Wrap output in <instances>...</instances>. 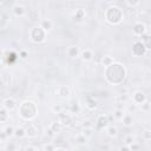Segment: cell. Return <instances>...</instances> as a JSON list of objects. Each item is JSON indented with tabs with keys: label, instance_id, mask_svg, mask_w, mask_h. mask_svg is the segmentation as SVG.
<instances>
[{
	"label": "cell",
	"instance_id": "6da1fadb",
	"mask_svg": "<svg viewBox=\"0 0 151 151\" xmlns=\"http://www.w3.org/2000/svg\"><path fill=\"white\" fill-rule=\"evenodd\" d=\"M115 74L111 78L107 79L109 83L111 84H121L125 77V69L122 64L118 63H112L111 65L106 66V76Z\"/></svg>",
	"mask_w": 151,
	"mask_h": 151
},
{
	"label": "cell",
	"instance_id": "7a4b0ae2",
	"mask_svg": "<svg viewBox=\"0 0 151 151\" xmlns=\"http://www.w3.org/2000/svg\"><path fill=\"white\" fill-rule=\"evenodd\" d=\"M19 112H20V116L24 119H32V118L35 117L37 106L33 102L25 100V102L21 103L20 107H19Z\"/></svg>",
	"mask_w": 151,
	"mask_h": 151
},
{
	"label": "cell",
	"instance_id": "3957f363",
	"mask_svg": "<svg viewBox=\"0 0 151 151\" xmlns=\"http://www.w3.org/2000/svg\"><path fill=\"white\" fill-rule=\"evenodd\" d=\"M105 18L106 20L110 23V24H119L122 21V18H123V13H122V10L117 6H111L106 10L105 12Z\"/></svg>",
	"mask_w": 151,
	"mask_h": 151
},
{
	"label": "cell",
	"instance_id": "277c9868",
	"mask_svg": "<svg viewBox=\"0 0 151 151\" xmlns=\"http://www.w3.org/2000/svg\"><path fill=\"white\" fill-rule=\"evenodd\" d=\"M45 33L46 31H44L42 27H33L30 32V38L33 43L40 44L45 40Z\"/></svg>",
	"mask_w": 151,
	"mask_h": 151
},
{
	"label": "cell",
	"instance_id": "5b68a950",
	"mask_svg": "<svg viewBox=\"0 0 151 151\" xmlns=\"http://www.w3.org/2000/svg\"><path fill=\"white\" fill-rule=\"evenodd\" d=\"M146 51H148V48L145 47V45L142 42H136L134 44V47H132V53H134L135 55H137V57L144 55Z\"/></svg>",
	"mask_w": 151,
	"mask_h": 151
},
{
	"label": "cell",
	"instance_id": "8992f818",
	"mask_svg": "<svg viewBox=\"0 0 151 151\" xmlns=\"http://www.w3.org/2000/svg\"><path fill=\"white\" fill-rule=\"evenodd\" d=\"M58 118H59V123L62 124V126H67L72 123V118L70 115H67V113H58Z\"/></svg>",
	"mask_w": 151,
	"mask_h": 151
},
{
	"label": "cell",
	"instance_id": "52a82bcc",
	"mask_svg": "<svg viewBox=\"0 0 151 151\" xmlns=\"http://www.w3.org/2000/svg\"><path fill=\"white\" fill-rule=\"evenodd\" d=\"M25 131H26V135H27V136L33 137V136H37V135H38V131H39V129H38L34 124L30 123V124L27 125V127L25 129Z\"/></svg>",
	"mask_w": 151,
	"mask_h": 151
},
{
	"label": "cell",
	"instance_id": "ba28073f",
	"mask_svg": "<svg viewBox=\"0 0 151 151\" xmlns=\"http://www.w3.org/2000/svg\"><path fill=\"white\" fill-rule=\"evenodd\" d=\"M57 93H58L62 98H67L70 96V89L65 85H62V86L58 87V90H57Z\"/></svg>",
	"mask_w": 151,
	"mask_h": 151
},
{
	"label": "cell",
	"instance_id": "9c48e42d",
	"mask_svg": "<svg viewBox=\"0 0 151 151\" xmlns=\"http://www.w3.org/2000/svg\"><path fill=\"white\" fill-rule=\"evenodd\" d=\"M4 107L6 109V110H10V111H12V110H14L15 109V102H14V99L13 98H6L5 100H4Z\"/></svg>",
	"mask_w": 151,
	"mask_h": 151
},
{
	"label": "cell",
	"instance_id": "30bf717a",
	"mask_svg": "<svg viewBox=\"0 0 151 151\" xmlns=\"http://www.w3.org/2000/svg\"><path fill=\"white\" fill-rule=\"evenodd\" d=\"M109 123H110V121H109L107 116H100V117L98 118V121H97V125H98L99 129L106 127V126L109 125Z\"/></svg>",
	"mask_w": 151,
	"mask_h": 151
},
{
	"label": "cell",
	"instance_id": "8fae6325",
	"mask_svg": "<svg viewBox=\"0 0 151 151\" xmlns=\"http://www.w3.org/2000/svg\"><path fill=\"white\" fill-rule=\"evenodd\" d=\"M144 32H145V26H144L142 23H137V24L134 26V33H135L136 35H142Z\"/></svg>",
	"mask_w": 151,
	"mask_h": 151
},
{
	"label": "cell",
	"instance_id": "7c38bea8",
	"mask_svg": "<svg viewBox=\"0 0 151 151\" xmlns=\"http://www.w3.org/2000/svg\"><path fill=\"white\" fill-rule=\"evenodd\" d=\"M13 13H14V15H17V17H21V15L25 13L24 6H21V5H14V6H13Z\"/></svg>",
	"mask_w": 151,
	"mask_h": 151
},
{
	"label": "cell",
	"instance_id": "4fadbf2b",
	"mask_svg": "<svg viewBox=\"0 0 151 151\" xmlns=\"http://www.w3.org/2000/svg\"><path fill=\"white\" fill-rule=\"evenodd\" d=\"M134 100H135V103H137V104H143V102L145 100L144 93H142V92H136V93L134 94Z\"/></svg>",
	"mask_w": 151,
	"mask_h": 151
},
{
	"label": "cell",
	"instance_id": "5bb4252c",
	"mask_svg": "<svg viewBox=\"0 0 151 151\" xmlns=\"http://www.w3.org/2000/svg\"><path fill=\"white\" fill-rule=\"evenodd\" d=\"M67 54H69V57H71V58H74V57H78V54H79V50H78V47H76V46H71V47H69V50H67Z\"/></svg>",
	"mask_w": 151,
	"mask_h": 151
},
{
	"label": "cell",
	"instance_id": "9a60e30c",
	"mask_svg": "<svg viewBox=\"0 0 151 151\" xmlns=\"http://www.w3.org/2000/svg\"><path fill=\"white\" fill-rule=\"evenodd\" d=\"M82 57H83V59L85 60V62H89V60H91L92 59V52L90 51V50H84L83 52H82Z\"/></svg>",
	"mask_w": 151,
	"mask_h": 151
},
{
	"label": "cell",
	"instance_id": "2e32d148",
	"mask_svg": "<svg viewBox=\"0 0 151 151\" xmlns=\"http://www.w3.org/2000/svg\"><path fill=\"white\" fill-rule=\"evenodd\" d=\"M122 118H123V123H124V125L129 126V125L132 124V117L130 116V113H125V115L122 116Z\"/></svg>",
	"mask_w": 151,
	"mask_h": 151
},
{
	"label": "cell",
	"instance_id": "e0dca14e",
	"mask_svg": "<svg viewBox=\"0 0 151 151\" xmlns=\"http://www.w3.org/2000/svg\"><path fill=\"white\" fill-rule=\"evenodd\" d=\"M40 27H42L44 31H46V32H47V31H50V30L52 28V23H51L50 20H43V21H42V26H40Z\"/></svg>",
	"mask_w": 151,
	"mask_h": 151
},
{
	"label": "cell",
	"instance_id": "ac0fdd59",
	"mask_svg": "<svg viewBox=\"0 0 151 151\" xmlns=\"http://www.w3.org/2000/svg\"><path fill=\"white\" fill-rule=\"evenodd\" d=\"M84 15H85V13H84L83 10H77L74 15H73V18H74V20H82V19L84 18Z\"/></svg>",
	"mask_w": 151,
	"mask_h": 151
},
{
	"label": "cell",
	"instance_id": "d6986e66",
	"mask_svg": "<svg viewBox=\"0 0 151 151\" xmlns=\"http://www.w3.org/2000/svg\"><path fill=\"white\" fill-rule=\"evenodd\" d=\"M14 135H15L17 137H19V138H21V137L26 136V131H25V129H23V127L17 129V130H14Z\"/></svg>",
	"mask_w": 151,
	"mask_h": 151
},
{
	"label": "cell",
	"instance_id": "ffe728a7",
	"mask_svg": "<svg viewBox=\"0 0 151 151\" xmlns=\"http://www.w3.org/2000/svg\"><path fill=\"white\" fill-rule=\"evenodd\" d=\"M103 65L106 67V66H109V65H111L112 63H113V59L111 58V57L110 55H106V57H104V58H103Z\"/></svg>",
	"mask_w": 151,
	"mask_h": 151
},
{
	"label": "cell",
	"instance_id": "44dd1931",
	"mask_svg": "<svg viewBox=\"0 0 151 151\" xmlns=\"http://www.w3.org/2000/svg\"><path fill=\"white\" fill-rule=\"evenodd\" d=\"M8 115L6 112V109H0V122H5L7 119Z\"/></svg>",
	"mask_w": 151,
	"mask_h": 151
},
{
	"label": "cell",
	"instance_id": "7402d4cb",
	"mask_svg": "<svg viewBox=\"0 0 151 151\" xmlns=\"http://www.w3.org/2000/svg\"><path fill=\"white\" fill-rule=\"evenodd\" d=\"M60 129H62V124H60L59 122H58V123H53V124L51 125V130H52L53 132H55V134H57V132H59Z\"/></svg>",
	"mask_w": 151,
	"mask_h": 151
},
{
	"label": "cell",
	"instance_id": "603a6c76",
	"mask_svg": "<svg viewBox=\"0 0 151 151\" xmlns=\"http://www.w3.org/2000/svg\"><path fill=\"white\" fill-rule=\"evenodd\" d=\"M107 132H109V136H111V137H115V136H117V132H118V130H117V127L110 126V127L107 129Z\"/></svg>",
	"mask_w": 151,
	"mask_h": 151
},
{
	"label": "cell",
	"instance_id": "cb8c5ba5",
	"mask_svg": "<svg viewBox=\"0 0 151 151\" xmlns=\"http://www.w3.org/2000/svg\"><path fill=\"white\" fill-rule=\"evenodd\" d=\"M86 103H87V104H86V106H87L90 110H94V109H96V106H97L96 102L92 100V99H90V98H87V102H86Z\"/></svg>",
	"mask_w": 151,
	"mask_h": 151
},
{
	"label": "cell",
	"instance_id": "d4e9b609",
	"mask_svg": "<svg viewBox=\"0 0 151 151\" xmlns=\"http://www.w3.org/2000/svg\"><path fill=\"white\" fill-rule=\"evenodd\" d=\"M76 141H77L78 143H80V144H83V143L86 142V137H85L84 134H80V135H78L77 137H76Z\"/></svg>",
	"mask_w": 151,
	"mask_h": 151
},
{
	"label": "cell",
	"instance_id": "484cf974",
	"mask_svg": "<svg viewBox=\"0 0 151 151\" xmlns=\"http://www.w3.org/2000/svg\"><path fill=\"white\" fill-rule=\"evenodd\" d=\"M62 110H63V107H62V105H59V104H57V105H54V106L52 107V111H53L54 113H57V115H58V113H60Z\"/></svg>",
	"mask_w": 151,
	"mask_h": 151
},
{
	"label": "cell",
	"instance_id": "4316f807",
	"mask_svg": "<svg viewBox=\"0 0 151 151\" xmlns=\"http://www.w3.org/2000/svg\"><path fill=\"white\" fill-rule=\"evenodd\" d=\"M5 134H6V136H12V135H14V129H13L12 126H7V127L5 129Z\"/></svg>",
	"mask_w": 151,
	"mask_h": 151
},
{
	"label": "cell",
	"instance_id": "83f0119b",
	"mask_svg": "<svg viewBox=\"0 0 151 151\" xmlns=\"http://www.w3.org/2000/svg\"><path fill=\"white\" fill-rule=\"evenodd\" d=\"M126 3H127L129 6L135 7V6H137L139 4V0H126Z\"/></svg>",
	"mask_w": 151,
	"mask_h": 151
},
{
	"label": "cell",
	"instance_id": "f1b7e54d",
	"mask_svg": "<svg viewBox=\"0 0 151 151\" xmlns=\"http://www.w3.org/2000/svg\"><path fill=\"white\" fill-rule=\"evenodd\" d=\"M71 111H72L73 113H76V112H78V111H79V105H78V103H73V104H72V106H71Z\"/></svg>",
	"mask_w": 151,
	"mask_h": 151
},
{
	"label": "cell",
	"instance_id": "f546056e",
	"mask_svg": "<svg viewBox=\"0 0 151 151\" xmlns=\"http://www.w3.org/2000/svg\"><path fill=\"white\" fill-rule=\"evenodd\" d=\"M115 116H116V117H118V118H121V117L123 116V112L118 110V111H116V113H115Z\"/></svg>",
	"mask_w": 151,
	"mask_h": 151
},
{
	"label": "cell",
	"instance_id": "4dcf8cb0",
	"mask_svg": "<svg viewBox=\"0 0 151 151\" xmlns=\"http://www.w3.org/2000/svg\"><path fill=\"white\" fill-rule=\"evenodd\" d=\"M20 57H21L23 59H26V57H27V53H26L25 51H21V52H20Z\"/></svg>",
	"mask_w": 151,
	"mask_h": 151
},
{
	"label": "cell",
	"instance_id": "1f68e13d",
	"mask_svg": "<svg viewBox=\"0 0 151 151\" xmlns=\"http://www.w3.org/2000/svg\"><path fill=\"white\" fill-rule=\"evenodd\" d=\"M131 141H132L131 137H127V138H126V143H131Z\"/></svg>",
	"mask_w": 151,
	"mask_h": 151
},
{
	"label": "cell",
	"instance_id": "d6a6232c",
	"mask_svg": "<svg viewBox=\"0 0 151 151\" xmlns=\"http://www.w3.org/2000/svg\"><path fill=\"white\" fill-rule=\"evenodd\" d=\"M44 149H45V150H47V149H54V148H53V146H45Z\"/></svg>",
	"mask_w": 151,
	"mask_h": 151
},
{
	"label": "cell",
	"instance_id": "836d02e7",
	"mask_svg": "<svg viewBox=\"0 0 151 151\" xmlns=\"http://www.w3.org/2000/svg\"><path fill=\"white\" fill-rule=\"evenodd\" d=\"M3 1H4V0H0V4H1V3H3Z\"/></svg>",
	"mask_w": 151,
	"mask_h": 151
}]
</instances>
